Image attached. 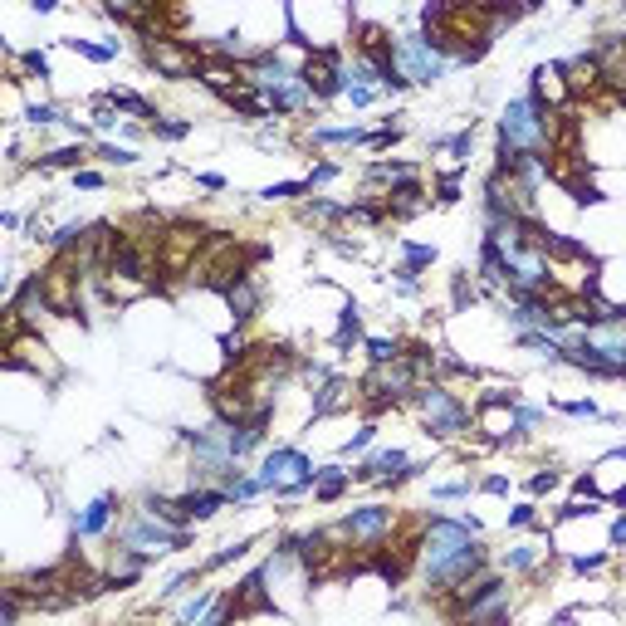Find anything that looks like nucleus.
Returning <instances> with one entry per match:
<instances>
[{
  "label": "nucleus",
  "instance_id": "obj_1",
  "mask_svg": "<svg viewBox=\"0 0 626 626\" xmlns=\"http://www.w3.org/2000/svg\"><path fill=\"white\" fill-rule=\"evenodd\" d=\"M494 35H499L494 5H480V0H436L421 10V40L446 64H480L490 54Z\"/></svg>",
  "mask_w": 626,
  "mask_h": 626
},
{
  "label": "nucleus",
  "instance_id": "obj_2",
  "mask_svg": "<svg viewBox=\"0 0 626 626\" xmlns=\"http://www.w3.org/2000/svg\"><path fill=\"white\" fill-rule=\"evenodd\" d=\"M211 240H216V225L201 221V216H172L167 221V235H162V284H167V294L186 289L191 269L211 250Z\"/></svg>",
  "mask_w": 626,
  "mask_h": 626
},
{
  "label": "nucleus",
  "instance_id": "obj_3",
  "mask_svg": "<svg viewBox=\"0 0 626 626\" xmlns=\"http://www.w3.org/2000/svg\"><path fill=\"white\" fill-rule=\"evenodd\" d=\"M35 284L45 294L54 323H84V294H89V284H84V269L74 265L69 250H49V265L35 269Z\"/></svg>",
  "mask_w": 626,
  "mask_h": 626
},
{
  "label": "nucleus",
  "instance_id": "obj_4",
  "mask_svg": "<svg viewBox=\"0 0 626 626\" xmlns=\"http://www.w3.org/2000/svg\"><path fill=\"white\" fill-rule=\"evenodd\" d=\"M543 279L573 294H597L602 289V260L573 240V235H553V245L543 250Z\"/></svg>",
  "mask_w": 626,
  "mask_h": 626
},
{
  "label": "nucleus",
  "instance_id": "obj_5",
  "mask_svg": "<svg viewBox=\"0 0 626 626\" xmlns=\"http://www.w3.org/2000/svg\"><path fill=\"white\" fill-rule=\"evenodd\" d=\"M402 411H411V416L426 426V436H436V441H460L465 431H475V406L455 402L441 382L416 387V397H411Z\"/></svg>",
  "mask_w": 626,
  "mask_h": 626
},
{
  "label": "nucleus",
  "instance_id": "obj_6",
  "mask_svg": "<svg viewBox=\"0 0 626 626\" xmlns=\"http://www.w3.org/2000/svg\"><path fill=\"white\" fill-rule=\"evenodd\" d=\"M142 49V64L157 74V79H167V84H191V79H201V69H206V49L201 45H186V40H137Z\"/></svg>",
  "mask_w": 626,
  "mask_h": 626
},
{
  "label": "nucleus",
  "instance_id": "obj_7",
  "mask_svg": "<svg viewBox=\"0 0 626 626\" xmlns=\"http://www.w3.org/2000/svg\"><path fill=\"white\" fill-rule=\"evenodd\" d=\"M0 358H5V367L10 372H30V377H40L45 387H59V377H64V367H59V358H54V348H49L45 333H20L15 343H0Z\"/></svg>",
  "mask_w": 626,
  "mask_h": 626
},
{
  "label": "nucleus",
  "instance_id": "obj_8",
  "mask_svg": "<svg viewBox=\"0 0 626 626\" xmlns=\"http://www.w3.org/2000/svg\"><path fill=\"white\" fill-rule=\"evenodd\" d=\"M299 84L309 89L313 103H328V98H343L348 79H343V54L333 49H309L299 59Z\"/></svg>",
  "mask_w": 626,
  "mask_h": 626
},
{
  "label": "nucleus",
  "instance_id": "obj_9",
  "mask_svg": "<svg viewBox=\"0 0 626 626\" xmlns=\"http://www.w3.org/2000/svg\"><path fill=\"white\" fill-rule=\"evenodd\" d=\"M118 509H123V499H118V494H98L89 509L74 519V538H98L108 524H113V514H118Z\"/></svg>",
  "mask_w": 626,
  "mask_h": 626
},
{
  "label": "nucleus",
  "instance_id": "obj_10",
  "mask_svg": "<svg viewBox=\"0 0 626 626\" xmlns=\"http://www.w3.org/2000/svg\"><path fill=\"white\" fill-rule=\"evenodd\" d=\"M538 108H568V89H563V69L558 64H538L534 69V89H529Z\"/></svg>",
  "mask_w": 626,
  "mask_h": 626
},
{
  "label": "nucleus",
  "instance_id": "obj_11",
  "mask_svg": "<svg viewBox=\"0 0 626 626\" xmlns=\"http://www.w3.org/2000/svg\"><path fill=\"white\" fill-rule=\"evenodd\" d=\"M348 490H353V470L328 465V470H318V480H313V504H333V499H343Z\"/></svg>",
  "mask_w": 626,
  "mask_h": 626
},
{
  "label": "nucleus",
  "instance_id": "obj_12",
  "mask_svg": "<svg viewBox=\"0 0 626 626\" xmlns=\"http://www.w3.org/2000/svg\"><path fill=\"white\" fill-rule=\"evenodd\" d=\"M260 196H265L269 206H279V201H299V196H313V191H309V181L299 177V181H274V186H265Z\"/></svg>",
  "mask_w": 626,
  "mask_h": 626
},
{
  "label": "nucleus",
  "instance_id": "obj_13",
  "mask_svg": "<svg viewBox=\"0 0 626 626\" xmlns=\"http://www.w3.org/2000/svg\"><path fill=\"white\" fill-rule=\"evenodd\" d=\"M93 162H108V167H133V147H118V142H93Z\"/></svg>",
  "mask_w": 626,
  "mask_h": 626
},
{
  "label": "nucleus",
  "instance_id": "obj_14",
  "mask_svg": "<svg viewBox=\"0 0 626 626\" xmlns=\"http://www.w3.org/2000/svg\"><path fill=\"white\" fill-rule=\"evenodd\" d=\"M147 133L162 137V142H181V137H191V123H186V118H157Z\"/></svg>",
  "mask_w": 626,
  "mask_h": 626
},
{
  "label": "nucleus",
  "instance_id": "obj_15",
  "mask_svg": "<svg viewBox=\"0 0 626 626\" xmlns=\"http://www.w3.org/2000/svg\"><path fill=\"white\" fill-rule=\"evenodd\" d=\"M558 480H563V475H558L553 465H543V470H534V475H529V494H548V490H558Z\"/></svg>",
  "mask_w": 626,
  "mask_h": 626
},
{
  "label": "nucleus",
  "instance_id": "obj_16",
  "mask_svg": "<svg viewBox=\"0 0 626 626\" xmlns=\"http://www.w3.org/2000/svg\"><path fill=\"white\" fill-rule=\"evenodd\" d=\"M529 524H538V509L534 504H519V509L509 514V529H529Z\"/></svg>",
  "mask_w": 626,
  "mask_h": 626
},
{
  "label": "nucleus",
  "instance_id": "obj_17",
  "mask_svg": "<svg viewBox=\"0 0 626 626\" xmlns=\"http://www.w3.org/2000/svg\"><path fill=\"white\" fill-rule=\"evenodd\" d=\"M103 172H93V167H84V172H74V186H79V191H98V186H103Z\"/></svg>",
  "mask_w": 626,
  "mask_h": 626
},
{
  "label": "nucleus",
  "instance_id": "obj_18",
  "mask_svg": "<svg viewBox=\"0 0 626 626\" xmlns=\"http://www.w3.org/2000/svg\"><path fill=\"white\" fill-rule=\"evenodd\" d=\"M436 201H441V206H455V201H460V181L455 177L441 181V186H436Z\"/></svg>",
  "mask_w": 626,
  "mask_h": 626
},
{
  "label": "nucleus",
  "instance_id": "obj_19",
  "mask_svg": "<svg viewBox=\"0 0 626 626\" xmlns=\"http://www.w3.org/2000/svg\"><path fill=\"white\" fill-rule=\"evenodd\" d=\"M480 490H485V494H509V480H504V475H485V480H480Z\"/></svg>",
  "mask_w": 626,
  "mask_h": 626
},
{
  "label": "nucleus",
  "instance_id": "obj_20",
  "mask_svg": "<svg viewBox=\"0 0 626 626\" xmlns=\"http://www.w3.org/2000/svg\"><path fill=\"white\" fill-rule=\"evenodd\" d=\"M196 186H206V191H225V177H216V172H206V177H196Z\"/></svg>",
  "mask_w": 626,
  "mask_h": 626
}]
</instances>
